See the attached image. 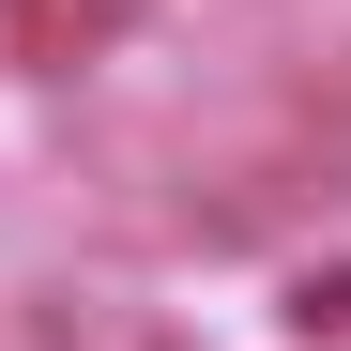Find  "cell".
Here are the masks:
<instances>
[{
    "label": "cell",
    "instance_id": "obj_1",
    "mask_svg": "<svg viewBox=\"0 0 351 351\" xmlns=\"http://www.w3.org/2000/svg\"><path fill=\"white\" fill-rule=\"evenodd\" d=\"M138 16H153V0H16V62H46V77H92V62H107Z\"/></svg>",
    "mask_w": 351,
    "mask_h": 351
}]
</instances>
